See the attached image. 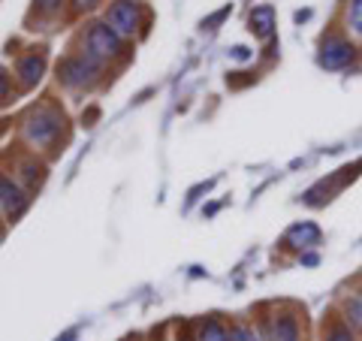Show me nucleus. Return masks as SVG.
Listing matches in <instances>:
<instances>
[{
    "label": "nucleus",
    "mask_w": 362,
    "mask_h": 341,
    "mask_svg": "<svg viewBox=\"0 0 362 341\" xmlns=\"http://www.w3.org/2000/svg\"><path fill=\"white\" fill-rule=\"evenodd\" d=\"M178 341H197V338H194V335H190V333H185V335H181Z\"/></svg>",
    "instance_id": "nucleus-22"
},
{
    "label": "nucleus",
    "mask_w": 362,
    "mask_h": 341,
    "mask_svg": "<svg viewBox=\"0 0 362 341\" xmlns=\"http://www.w3.org/2000/svg\"><path fill=\"white\" fill-rule=\"evenodd\" d=\"M344 320H347V326H354L356 333H362V287L354 293V296H347V302H344Z\"/></svg>",
    "instance_id": "nucleus-11"
},
{
    "label": "nucleus",
    "mask_w": 362,
    "mask_h": 341,
    "mask_svg": "<svg viewBox=\"0 0 362 341\" xmlns=\"http://www.w3.org/2000/svg\"><path fill=\"white\" fill-rule=\"evenodd\" d=\"M88 52L94 54V58H112V54L121 52V33L115 28H109L106 21L103 25H90L88 30Z\"/></svg>",
    "instance_id": "nucleus-4"
},
{
    "label": "nucleus",
    "mask_w": 362,
    "mask_h": 341,
    "mask_svg": "<svg viewBox=\"0 0 362 341\" xmlns=\"http://www.w3.org/2000/svg\"><path fill=\"white\" fill-rule=\"evenodd\" d=\"M247 25H251V30L257 33L259 40H272V33H275V9H272L269 4L254 6L251 9V18H247Z\"/></svg>",
    "instance_id": "nucleus-8"
},
{
    "label": "nucleus",
    "mask_w": 362,
    "mask_h": 341,
    "mask_svg": "<svg viewBox=\"0 0 362 341\" xmlns=\"http://www.w3.org/2000/svg\"><path fill=\"white\" fill-rule=\"evenodd\" d=\"M233 58H239V61L247 58V49H245V45H235V49H233Z\"/></svg>",
    "instance_id": "nucleus-19"
},
{
    "label": "nucleus",
    "mask_w": 362,
    "mask_h": 341,
    "mask_svg": "<svg viewBox=\"0 0 362 341\" xmlns=\"http://www.w3.org/2000/svg\"><path fill=\"white\" fill-rule=\"evenodd\" d=\"M272 341H299V320L293 314H281L272 323Z\"/></svg>",
    "instance_id": "nucleus-10"
},
{
    "label": "nucleus",
    "mask_w": 362,
    "mask_h": 341,
    "mask_svg": "<svg viewBox=\"0 0 362 341\" xmlns=\"http://www.w3.org/2000/svg\"><path fill=\"white\" fill-rule=\"evenodd\" d=\"M0 206H4V212L9 214V218H18V214L25 212V206H28L25 190H21L16 181L6 178V175H0Z\"/></svg>",
    "instance_id": "nucleus-6"
},
{
    "label": "nucleus",
    "mask_w": 362,
    "mask_h": 341,
    "mask_svg": "<svg viewBox=\"0 0 362 341\" xmlns=\"http://www.w3.org/2000/svg\"><path fill=\"white\" fill-rule=\"evenodd\" d=\"M323 341H354V333H350V326L344 320H335L329 329H326Z\"/></svg>",
    "instance_id": "nucleus-14"
},
{
    "label": "nucleus",
    "mask_w": 362,
    "mask_h": 341,
    "mask_svg": "<svg viewBox=\"0 0 362 341\" xmlns=\"http://www.w3.org/2000/svg\"><path fill=\"white\" fill-rule=\"evenodd\" d=\"M73 4H76V9H90L97 0H73Z\"/></svg>",
    "instance_id": "nucleus-20"
},
{
    "label": "nucleus",
    "mask_w": 362,
    "mask_h": 341,
    "mask_svg": "<svg viewBox=\"0 0 362 341\" xmlns=\"http://www.w3.org/2000/svg\"><path fill=\"white\" fill-rule=\"evenodd\" d=\"M317 61H320L323 70H347L356 61V45L344 37H326Z\"/></svg>",
    "instance_id": "nucleus-2"
},
{
    "label": "nucleus",
    "mask_w": 362,
    "mask_h": 341,
    "mask_svg": "<svg viewBox=\"0 0 362 341\" xmlns=\"http://www.w3.org/2000/svg\"><path fill=\"white\" fill-rule=\"evenodd\" d=\"M320 226L311 224V221H302V224H293L287 236H284V242L290 248H299V251H305V248H314V245H320Z\"/></svg>",
    "instance_id": "nucleus-7"
},
{
    "label": "nucleus",
    "mask_w": 362,
    "mask_h": 341,
    "mask_svg": "<svg viewBox=\"0 0 362 341\" xmlns=\"http://www.w3.org/2000/svg\"><path fill=\"white\" fill-rule=\"evenodd\" d=\"M45 73V61H42V54H28V58H21L18 61V79H21V85L25 88H33L42 79Z\"/></svg>",
    "instance_id": "nucleus-9"
},
{
    "label": "nucleus",
    "mask_w": 362,
    "mask_h": 341,
    "mask_svg": "<svg viewBox=\"0 0 362 341\" xmlns=\"http://www.w3.org/2000/svg\"><path fill=\"white\" fill-rule=\"evenodd\" d=\"M230 341H257V335H254V333H251V329H247V326H233Z\"/></svg>",
    "instance_id": "nucleus-15"
},
{
    "label": "nucleus",
    "mask_w": 362,
    "mask_h": 341,
    "mask_svg": "<svg viewBox=\"0 0 362 341\" xmlns=\"http://www.w3.org/2000/svg\"><path fill=\"white\" fill-rule=\"evenodd\" d=\"M302 263L305 266H314L317 263V254H302Z\"/></svg>",
    "instance_id": "nucleus-21"
},
{
    "label": "nucleus",
    "mask_w": 362,
    "mask_h": 341,
    "mask_svg": "<svg viewBox=\"0 0 362 341\" xmlns=\"http://www.w3.org/2000/svg\"><path fill=\"white\" fill-rule=\"evenodd\" d=\"M197 341H230V333L223 329V323H221V320H214V317H209V320L202 323Z\"/></svg>",
    "instance_id": "nucleus-12"
},
{
    "label": "nucleus",
    "mask_w": 362,
    "mask_h": 341,
    "mask_svg": "<svg viewBox=\"0 0 362 341\" xmlns=\"http://www.w3.org/2000/svg\"><path fill=\"white\" fill-rule=\"evenodd\" d=\"M33 173H42V169H33V166L28 163V166H25V178H28V185H30V187H33V181H37V175H33Z\"/></svg>",
    "instance_id": "nucleus-18"
},
{
    "label": "nucleus",
    "mask_w": 362,
    "mask_h": 341,
    "mask_svg": "<svg viewBox=\"0 0 362 341\" xmlns=\"http://www.w3.org/2000/svg\"><path fill=\"white\" fill-rule=\"evenodd\" d=\"M37 6L42 9V13H54V9L61 6V0H37Z\"/></svg>",
    "instance_id": "nucleus-16"
},
{
    "label": "nucleus",
    "mask_w": 362,
    "mask_h": 341,
    "mask_svg": "<svg viewBox=\"0 0 362 341\" xmlns=\"http://www.w3.org/2000/svg\"><path fill=\"white\" fill-rule=\"evenodd\" d=\"M58 73L64 79V85H70V88H82L88 82H94V76L100 73V58H94V54H78V58H66L61 67H58Z\"/></svg>",
    "instance_id": "nucleus-3"
},
{
    "label": "nucleus",
    "mask_w": 362,
    "mask_h": 341,
    "mask_svg": "<svg viewBox=\"0 0 362 341\" xmlns=\"http://www.w3.org/2000/svg\"><path fill=\"white\" fill-rule=\"evenodd\" d=\"M61 124H64V118L54 109H37L28 118L25 133H28V139L33 145H52L54 139H58V133H61Z\"/></svg>",
    "instance_id": "nucleus-1"
},
{
    "label": "nucleus",
    "mask_w": 362,
    "mask_h": 341,
    "mask_svg": "<svg viewBox=\"0 0 362 341\" xmlns=\"http://www.w3.org/2000/svg\"><path fill=\"white\" fill-rule=\"evenodd\" d=\"M106 25L115 28L121 37H130V33H136V28H139V6H136L133 0H115V4L109 6Z\"/></svg>",
    "instance_id": "nucleus-5"
},
{
    "label": "nucleus",
    "mask_w": 362,
    "mask_h": 341,
    "mask_svg": "<svg viewBox=\"0 0 362 341\" xmlns=\"http://www.w3.org/2000/svg\"><path fill=\"white\" fill-rule=\"evenodd\" d=\"M347 28L356 40H362V0H347Z\"/></svg>",
    "instance_id": "nucleus-13"
},
{
    "label": "nucleus",
    "mask_w": 362,
    "mask_h": 341,
    "mask_svg": "<svg viewBox=\"0 0 362 341\" xmlns=\"http://www.w3.org/2000/svg\"><path fill=\"white\" fill-rule=\"evenodd\" d=\"M6 94H9V76H6V73H0V103L6 100Z\"/></svg>",
    "instance_id": "nucleus-17"
}]
</instances>
